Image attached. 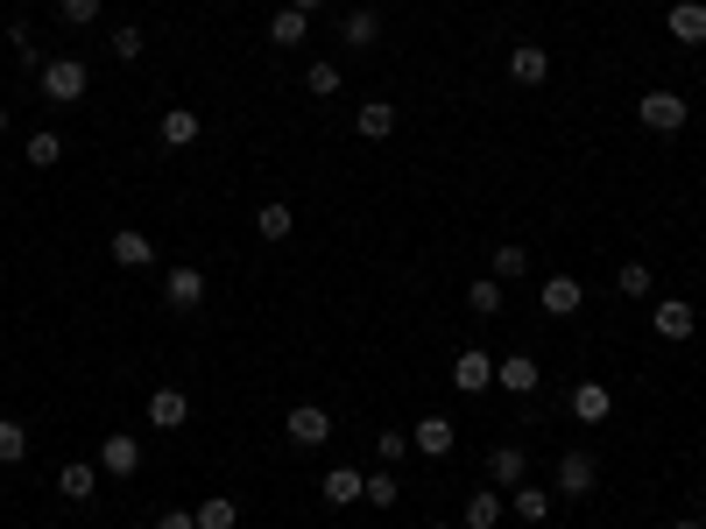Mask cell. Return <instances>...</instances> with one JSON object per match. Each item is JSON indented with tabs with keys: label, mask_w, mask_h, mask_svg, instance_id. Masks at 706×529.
<instances>
[{
	"label": "cell",
	"mask_w": 706,
	"mask_h": 529,
	"mask_svg": "<svg viewBox=\"0 0 706 529\" xmlns=\"http://www.w3.org/2000/svg\"><path fill=\"white\" fill-rule=\"evenodd\" d=\"M35 92H43L50 106H79L85 92H92L85 56H50V64H43V79H35Z\"/></svg>",
	"instance_id": "cell-1"
},
{
	"label": "cell",
	"mask_w": 706,
	"mask_h": 529,
	"mask_svg": "<svg viewBox=\"0 0 706 529\" xmlns=\"http://www.w3.org/2000/svg\"><path fill=\"white\" fill-rule=\"evenodd\" d=\"M0 135H8V106H0Z\"/></svg>",
	"instance_id": "cell-41"
},
{
	"label": "cell",
	"mask_w": 706,
	"mask_h": 529,
	"mask_svg": "<svg viewBox=\"0 0 706 529\" xmlns=\"http://www.w3.org/2000/svg\"><path fill=\"white\" fill-rule=\"evenodd\" d=\"M636 121L651 127V135H678V127L693 121V106H685L678 92H664V85H657V92H643V100H636Z\"/></svg>",
	"instance_id": "cell-2"
},
{
	"label": "cell",
	"mask_w": 706,
	"mask_h": 529,
	"mask_svg": "<svg viewBox=\"0 0 706 529\" xmlns=\"http://www.w3.org/2000/svg\"><path fill=\"white\" fill-rule=\"evenodd\" d=\"M255 234H262V240H290V234H297V212H290V205H283V198L255 205Z\"/></svg>",
	"instance_id": "cell-25"
},
{
	"label": "cell",
	"mask_w": 706,
	"mask_h": 529,
	"mask_svg": "<svg viewBox=\"0 0 706 529\" xmlns=\"http://www.w3.org/2000/svg\"><path fill=\"white\" fill-rule=\"evenodd\" d=\"M100 8H106V0H57V22H64V29H92Z\"/></svg>",
	"instance_id": "cell-35"
},
{
	"label": "cell",
	"mask_w": 706,
	"mask_h": 529,
	"mask_svg": "<svg viewBox=\"0 0 706 529\" xmlns=\"http://www.w3.org/2000/svg\"><path fill=\"white\" fill-rule=\"evenodd\" d=\"M149 424H156V431H184L191 424V395L184 388H156V395H149Z\"/></svg>",
	"instance_id": "cell-17"
},
{
	"label": "cell",
	"mask_w": 706,
	"mask_h": 529,
	"mask_svg": "<svg viewBox=\"0 0 706 529\" xmlns=\"http://www.w3.org/2000/svg\"><path fill=\"white\" fill-rule=\"evenodd\" d=\"M699 508H706V487H699Z\"/></svg>",
	"instance_id": "cell-42"
},
{
	"label": "cell",
	"mask_w": 706,
	"mask_h": 529,
	"mask_svg": "<svg viewBox=\"0 0 706 529\" xmlns=\"http://www.w3.org/2000/svg\"><path fill=\"white\" fill-rule=\"evenodd\" d=\"M467 311H473V318H494V311H502V282H494V276H473V282H467Z\"/></svg>",
	"instance_id": "cell-32"
},
{
	"label": "cell",
	"mask_w": 706,
	"mask_h": 529,
	"mask_svg": "<svg viewBox=\"0 0 706 529\" xmlns=\"http://www.w3.org/2000/svg\"><path fill=\"white\" fill-rule=\"evenodd\" d=\"M57 495H64V501H92V495H100V459H64Z\"/></svg>",
	"instance_id": "cell-13"
},
{
	"label": "cell",
	"mask_w": 706,
	"mask_h": 529,
	"mask_svg": "<svg viewBox=\"0 0 706 529\" xmlns=\"http://www.w3.org/2000/svg\"><path fill=\"white\" fill-rule=\"evenodd\" d=\"M339 43L375 50V43H381V14H375V8H347V22H339Z\"/></svg>",
	"instance_id": "cell-21"
},
{
	"label": "cell",
	"mask_w": 706,
	"mask_h": 529,
	"mask_svg": "<svg viewBox=\"0 0 706 529\" xmlns=\"http://www.w3.org/2000/svg\"><path fill=\"white\" fill-rule=\"evenodd\" d=\"M113 261H121V269H156V240L135 234V226H121V234H113Z\"/></svg>",
	"instance_id": "cell-20"
},
{
	"label": "cell",
	"mask_w": 706,
	"mask_h": 529,
	"mask_svg": "<svg viewBox=\"0 0 706 529\" xmlns=\"http://www.w3.org/2000/svg\"><path fill=\"white\" fill-rule=\"evenodd\" d=\"M156 135H163V148H198V135H205V121H198V113H191V106H170Z\"/></svg>",
	"instance_id": "cell-19"
},
{
	"label": "cell",
	"mask_w": 706,
	"mask_h": 529,
	"mask_svg": "<svg viewBox=\"0 0 706 529\" xmlns=\"http://www.w3.org/2000/svg\"><path fill=\"white\" fill-rule=\"evenodd\" d=\"M191 516H198V529H241V501L234 495H205Z\"/></svg>",
	"instance_id": "cell-26"
},
{
	"label": "cell",
	"mask_w": 706,
	"mask_h": 529,
	"mask_svg": "<svg viewBox=\"0 0 706 529\" xmlns=\"http://www.w3.org/2000/svg\"><path fill=\"white\" fill-rule=\"evenodd\" d=\"M269 43H276V50H304V43H311V14L283 8L276 22H269Z\"/></svg>",
	"instance_id": "cell-24"
},
{
	"label": "cell",
	"mask_w": 706,
	"mask_h": 529,
	"mask_svg": "<svg viewBox=\"0 0 706 529\" xmlns=\"http://www.w3.org/2000/svg\"><path fill=\"white\" fill-rule=\"evenodd\" d=\"M509 79H516L523 92H538L551 79V50L544 43H516V50H509Z\"/></svg>",
	"instance_id": "cell-8"
},
{
	"label": "cell",
	"mask_w": 706,
	"mask_h": 529,
	"mask_svg": "<svg viewBox=\"0 0 706 529\" xmlns=\"http://www.w3.org/2000/svg\"><path fill=\"white\" fill-rule=\"evenodd\" d=\"M572 417H580V424H607V417H615V388H607V382H572Z\"/></svg>",
	"instance_id": "cell-9"
},
{
	"label": "cell",
	"mask_w": 706,
	"mask_h": 529,
	"mask_svg": "<svg viewBox=\"0 0 706 529\" xmlns=\"http://www.w3.org/2000/svg\"><path fill=\"white\" fill-rule=\"evenodd\" d=\"M601 487V466L586 459V452H565L559 459V487H551V495H565V501H586Z\"/></svg>",
	"instance_id": "cell-4"
},
{
	"label": "cell",
	"mask_w": 706,
	"mask_h": 529,
	"mask_svg": "<svg viewBox=\"0 0 706 529\" xmlns=\"http://www.w3.org/2000/svg\"><path fill=\"white\" fill-rule=\"evenodd\" d=\"M551 501H559V495H544V487H530V480H523V487H509V508H516L523 522H544V516H551Z\"/></svg>",
	"instance_id": "cell-30"
},
{
	"label": "cell",
	"mask_w": 706,
	"mask_h": 529,
	"mask_svg": "<svg viewBox=\"0 0 706 529\" xmlns=\"http://www.w3.org/2000/svg\"><path fill=\"white\" fill-rule=\"evenodd\" d=\"M375 459L381 466H403L410 459V431H375Z\"/></svg>",
	"instance_id": "cell-36"
},
{
	"label": "cell",
	"mask_w": 706,
	"mask_h": 529,
	"mask_svg": "<svg viewBox=\"0 0 706 529\" xmlns=\"http://www.w3.org/2000/svg\"><path fill=\"white\" fill-rule=\"evenodd\" d=\"M538 304H544V318H572V311L586 304V282H580V276H544Z\"/></svg>",
	"instance_id": "cell-7"
},
{
	"label": "cell",
	"mask_w": 706,
	"mask_h": 529,
	"mask_svg": "<svg viewBox=\"0 0 706 529\" xmlns=\"http://www.w3.org/2000/svg\"><path fill=\"white\" fill-rule=\"evenodd\" d=\"M672 529H699V522H693V516H685V522H672Z\"/></svg>",
	"instance_id": "cell-40"
},
{
	"label": "cell",
	"mask_w": 706,
	"mask_h": 529,
	"mask_svg": "<svg viewBox=\"0 0 706 529\" xmlns=\"http://www.w3.org/2000/svg\"><path fill=\"white\" fill-rule=\"evenodd\" d=\"M360 501H368V508H396V501H403V487H396V466H375L368 487H360Z\"/></svg>",
	"instance_id": "cell-29"
},
{
	"label": "cell",
	"mask_w": 706,
	"mask_h": 529,
	"mask_svg": "<svg viewBox=\"0 0 706 529\" xmlns=\"http://www.w3.org/2000/svg\"><path fill=\"white\" fill-rule=\"evenodd\" d=\"M664 29H672V43H706V0H678L672 14H664Z\"/></svg>",
	"instance_id": "cell-16"
},
{
	"label": "cell",
	"mask_w": 706,
	"mask_h": 529,
	"mask_svg": "<svg viewBox=\"0 0 706 529\" xmlns=\"http://www.w3.org/2000/svg\"><path fill=\"white\" fill-rule=\"evenodd\" d=\"M509 516V495L502 487H494V495H467V529H494Z\"/></svg>",
	"instance_id": "cell-28"
},
{
	"label": "cell",
	"mask_w": 706,
	"mask_h": 529,
	"mask_svg": "<svg viewBox=\"0 0 706 529\" xmlns=\"http://www.w3.org/2000/svg\"><path fill=\"white\" fill-rule=\"evenodd\" d=\"M538 361L530 353H509V361H494V388H509V395H538Z\"/></svg>",
	"instance_id": "cell-14"
},
{
	"label": "cell",
	"mask_w": 706,
	"mask_h": 529,
	"mask_svg": "<svg viewBox=\"0 0 706 529\" xmlns=\"http://www.w3.org/2000/svg\"><path fill=\"white\" fill-rule=\"evenodd\" d=\"M431 529H452V522H431Z\"/></svg>",
	"instance_id": "cell-43"
},
{
	"label": "cell",
	"mask_w": 706,
	"mask_h": 529,
	"mask_svg": "<svg viewBox=\"0 0 706 529\" xmlns=\"http://www.w3.org/2000/svg\"><path fill=\"white\" fill-rule=\"evenodd\" d=\"M354 135H360V142H389V135H396V106H389V100H360V106H354Z\"/></svg>",
	"instance_id": "cell-15"
},
{
	"label": "cell",
	"mask_w": 706,
	"mask_h": 529,
	"mask_svg": "<svg viewBox=\"0 0 706 529\" xmlns=\"http://www.w3.org/2000/svg\"><path fill=\"white\" fill-rule=\"evenodd\" d=\"M452 388H460V395H488L494 388V361H488L481 346H467L460 361H452Z\"/></svg>",
	"instance_id": "cell-10"
},
{
	"label": "cell",
	"mask_w": 706,
	"mask_h": 529,
	"mask_svg": "<svg viewBox=\"0 0 706 529\" xmlns=\"http://www.w3.org/2000/svg\"><path fill=\"white\" fill-rule=\"evenodd\" d=\"M29 459V431L14 417H0V466H22Z\"/></svg>",
	"instance_id": "cell-33"
},
{
	"label": "cell",
	"mask_w": 706,
	"mask_h": 529,
	"mask_svg": "<svg viewBox=\"0 0 706 529\" xmlns=\"http://www.w3.org/2000/svg\"><path fill=\"white\" fill-rule=\"evenodd\" d=\"M651 332L672 339V346H685V339L699 332V318H693V304H685V297H664V304L651 311Z\"/></svg>",
	"instance_id": "cell-5"
},
{
	"label": "cell",
	"mask_w": 706,
	"mask_h": 529,
	"mask_svg": "<svg viewBox=\"0 0 706 529\" xmlns=\"http://www.w3.org/2000/svg\"><path fill=\"white\" fill-rule=\"evenodd\" d=\"M106 50H113V56H121V64H135V56L149 50V35H142L135 22H121V29H113V35H106Z\"/></svg>",
	"instance_id": "cell-34"
},
{
	"label": "cell",
	"mask_w": 706,
	"mask_h": 529,
	"mask_svg": "<svg viewBox=\"0 0 706 529\" xmlns=\"http://www.w3.org/2000/svg\"><path fill=\"white\" fill-rule=\"evenodd\" d=\"M523 474H530L523 445H494V452H488V480L502 487V495H509V487H523Z\"/></svg>",
	"instance_id": "cell-18"
},
{
	"label": "cell",
	"mask_w": 706,
	"mask_h": 529,
	"mask_svg": "<svg viewBox=\"0 0 706 529\" xmlns=\"http://www.w3.org/2000/svg\"><path fill=\"white\" fill-rule=\"evenodd\" d=\"M304 92H311V100H332V92H339V64H326V56H318V64L304 71Z\"/></svg>",
	"instance_id": "cell-37"
},
{
	"label": "cell",
	"mask_w": 706,
	"mask_h": 529,
	"mask_svg": "<svg viewBox=\"0 0 706 529\" xmlns=\"http://www.w3.org/2000/svg\"><path fill=\"white\" fill-rule=\"evenodd\" d=\"M100 474H113V480H135V474H142V445L127 438V431L100 438Z\"/></svg>",
	"instance_id": "cell-6"
},
{
	"label": "cell",
	"mask_w": 706,
	"mask_h": 529,
	"mask_svg": "<svg viewBox=\"0 0 706 529\" xmlns=\"http://www.w3.org/2000/svg\"><path fill=\"white\" fill-rule=\"evenodd\" d=\"M488 276H494V282H523V276H530V255L516 248V240H502V248L488 255Z\"/></svg>",
	"instance_id": "cell-27"
},
{
	"label": "cell",
	"mask_w": 706,
	"mask_h": 529,
	"mask_svg": "<svg viewBox=\"0 0 706 529\" xmlns=\"http://www.w3.org/2000/svg\"><path fill=\"white\" fill-rule=\"evenodd\" d=\"M290 8H297V14H318V8H326V0H290Z\"/></svg>",
	"instance_id": "cell-39"
},
{
	"label": "cell",
	"mask_w": 706,
	"mask_h": 529,
	"mask_svg": "<svg viewBox=\"0 0 706 529\" xmlns=\"http://www.w3.org/2000/svg\"><path fill=\"white\" fill-rule=\"evenodd\" d=\"M452 445H460L452 417H417V431H410V452H424V459H446Z\"/></svg>",
	"instance_id": "cell-12"
},
{
	"label": "cell",
	"mask_w": 706,
	"mask_h": 529,
	"mask_svg": "<svg viewBox=\"0 0 706 529\" xmlns=\"http://www.w3.org/2000/svg\"><path fill=\"white\" fill-rule=\"evenodd\" d=\"M163 297H170V311H198L205 304V269H163Z\"/></svg>",
	"instance_id": "cell-11"
},
{
	"label": "cell",
	"mask_w": 706,
	"mask_h": 529,
	"mask_svg": "<svg viewBox=\"0 0 706 529\" xmlns=\"http://www.w3.org/2000/svg\"><path fill=\"white\" fill-rule=\"evenodd\" d=\"M156 529H198V516H191V508H163Z\"/></svg>",
	"instance_id": "cell-38"
},
{
	"label": "cell",
	"mask_w": 706,
	"mask_h": 529,
	"mask_svg": "<svg viewBox=\"0 0 706 529\" xmlns=\"http://www.w3.org/2000/svg\"><path fill=\"white\" fill-rule=\"evenodd\" d=\"M283 431H290L297 452H318V445L332 438V409H326V403H297L290 417H283Z\"/></svg>",
	"instance_id": "cell-3"
},
{
	"label": "cell",
	"mask_w": 706,
	"mask_h": 529,
	"mask_svg": "<svg viewBox=\"0 0 706 529\" xmlns=\"http://www.w3.org/2000/svg\"><path fill=\"white\" fill-rule=\"evenodd\" d=\"M615 290H622V297H651V290H657V269H651V261H622V269H615Z\"/></svg>",
	"instance_id": "cell-31"
},
{
	"label": "cell",
	"mask_w": 706,
	"mask_h": 529,
	"mask_svg": "<svg viewBox=\"0 0 706 529\" xmlns=\"http://www.w3.org/2000/svg\"><path fill=\"white\" fill-rule=\"evenodd\" d=\"M22 163L29 169H57L64 163V135H57V127H35V135L22 142Z\"/></svg>",
	"instance_id": "cell-22"
},
{
	"label": "cell",
	"mask_w": 706,
	"mask_h": 529,
	"mask_svg": "<svg viewBox=\"0 0 706 529\" xmlns=\"http://www.w3.org/2000/svg\"><path fill=\"white\" fill-rule=\"evenodd\" d=\"M360 487H368V474H354V466H332V474L318 480V495H326L332 508H354V501H360Z\"/></svg>",
	"instance_id": "cell-23"
}]
</instances>
